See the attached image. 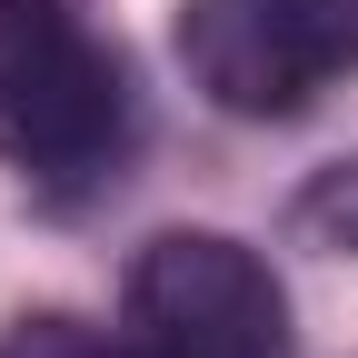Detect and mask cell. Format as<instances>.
I'll list each match as a JSON object with an SVG mask.
<instances>
[{
	"label": "cell",
	"mask_w": 358,
	"mask_h": 358,
	"mask_svg": "<svg viewBox=\"0 0 358 358\" xmlns=\"http://www.w3.org/2000/svg\"><path fill=\"white\" fill-rule=\"evenodd\" d=\"M179 70L229 120H299L358 70V0H179Z\"/></svg>",
	"instance_id": "6da1fadb"
},
{
	"label": "cell",
	"mask_w": 358,
	"mask_h": 358,
	"mask_svg": "<svg viewBox=\"0 0 358 358\" xmlns=\"http://www.w3.org/2000/svg\"><path fill=\"white\" fill-rule=\"evenodd\" d=\"M129 358H289V289L219 229H159L120 279Z\"/></svg>",
	"instance_id": "7a4b0ae2"
},
{
	"label": "cell",
	"mask_w": 358,
	"mask_h": 358,
	"mask_svg": "<svg viewBox=\"0 0 358 358\" xmlns=\"http://www.w3.org/2000/svg\"><path fill=\"white\" fill-rule=\"evenodd\" d=\"M129 129V80L70 0H0V159L40 179L100 169Z\"/></svg>",
	"instance_id": "3957f363"
},
{
	"label": "cell",
	"mask_w": 358,
	"mask_h": 358,
	"mask_svg": "<svg viewBox=\"0 0 358 358\" xmlns=\"http://www.w3.org/2000/svg\"><path fill=\"white\" fill-rule=\"evenodd\" d=\"M299 239H319V249L358 259V150H348V159H329V169L299 189Z\"/></svg>",
	"instance_id": "277c9868"
},
{
	"label": "cell",
	"mask_w": 358,
	"mask_h": 358,
	"mask_svg": "<svg viewBox=\"0 0 358 358\" xmlns=\"http://www.w3.org/2000/svg\"><path fill=\"white\" fill-rule=\"evenodd\" d=\"M0 358H129V338L110 348L100 329H80V319H20L10 338H0Z\"/></svg>",
	"instance_id": "5b68a950"
}]
</instances>
